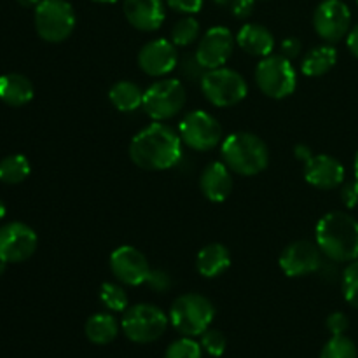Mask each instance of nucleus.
Segmentation results:
<instances>
[{
    "mask_svg": "<svg viewBox=\"0 0 358 358\" xmlns=\"http://www.w3.org/2000/svg\"><path fill=\"white\" fill-rule=\"evenodd\" d=\"M357 3H358V0H357Z\"/></svg>",
    "mask_w": 358,
    "mask_h": 358,
    "instance_id": "09e8293b",
    "label": "nucleus"
},
{
    "mask_svg": "<svg viewBox=\"0 0 358 358\" xmlns=\"http://www.w3.org/2000/svg\"><path fill=\"white\" fill-rule=\"evenodd\" d=\"M338 63V51L331 44L313 48L303 59L301 72L308 77H320L331 72Z\"/></svg>",
    "mask_w": 358,
    "mask_h": 358,
    "instance_id": "5701e85b",
    "label": "nucleus"
},
{
    "mask_svg": "<svg viewBox=\"0 0 358 358\" xmlns=\"http://www.w3.org/2000/svg\"><path fill=\"white\" fill-rule=\"evenodd\" d=\"M30 175V163L21 154H13L0 161V182L16 185L24 182Z\"/></svg>",
    "mask_w": 358,
    "mask_h": 358,
    "instance_id": "a878e982",
    "label": "nucleus"
},
{
    "mask_svg": "<svg viewBox=\"0 0 358 358\" xmlns=\"http://www.w3.org/2000/svg\"><path fill=\"white\" fill-rule=\"evenodd\" d=\"M255 83L266 96L283 100L296 91L297 73L289 58L269 55L259 62L255 69Z\"/></svg>",
    "mask_w": 358,
    "mask_h": 358,
    "instance_id": "0eeeda50",
    "label": "nucleus"
},
{
    "mask_svg": "<svg viewBox=\"0 0 358 358\" xmlns=\"http://www.w3.org/2000/svg\"><path fill=\"white\" fill-rule=\"evenodd\" d=\"M296 156L299 157L301 161H304V163H306V161L310 159V157L313 156V154H311L310 147H308V145H297L296 147Z\"/></svg>",
    "mask_w": 358,
    "mask_h": 358,
    "instance_id": "a19ab883",
    "label": "nucleus"
},
{
    "mask_svg": "<svg viewBox=\"0 0 358 358\" xmlns=\"http://www.w3.org/2000/svg\"><path fill=\"white\" fill-rule=\"evenodd\" d=\"M93 2H98V3H115V2H119V0H93Z\"/></svg>",
    "mask_w": 358,
    "mask_h": 358,
    "instance_id": "a18cd8bd",
    "label": "nucleus"
},
{
    "mask_svg": "<svg viewBox=\"0 0 358 358\" xmlns=\"http://www.w3.org/2000/svg\"><path fill=\"white\" fill-rule=\"evenodd\" d=\"M213 2L217 3V6H222V7H231L233 6L234 0H213Z\"/></svg>",
    "mask_w": 358,
    "mask_h": 358,
    "instance_id": "37998d69",
    "label": "nucleus"
},
{
    "mask_svg": "<svg viewBox=\"0 0 358 358\" xmlns=\"http://www.w3.org/2000/svg\"><path fill=\"white\" fill-rule=\"evenodd\" d=\"M350 327V320L345 313L341 311H334V313L329 315L327 318V331L332 336H345L346 331Z\"/></svg>",
    "mask_w": 358,
    "mask_h": 358,
    "instance_id": "f704fd0d",
    "label": "nucleus"
},
{
    "mask_svg": "<svg viewBox=\"0 0 358 358\" xmlns=\"http://www.w3.org/2000/svg\"><path fill=\"white\" fill-rule=\"evenodd\" d=\"M108 264H110V271L117 278V282L128 287L143 285L150 275L147 257L131 245H122V247L115 248Z\"/></svg>",
    "mask_w": 358,
    "mask_h": 358,
    "instance_id": "4468645a",
    "label": "nucleus"
},
{
    "mask_svg": "<svg viewBox=\"0 0 358 358\" xmlns=\"http://www.w3.org/2000/svg\"><path fill=\"white\" fill-rule=\"evenodd\" d=\"M234 35L226 27H213L206 31L196 48V58L206 70L220 69L234 51Z\"/></svg>",
    "mask_w": 358,
    "mask_h": 358,
    "instance_id": "2eb2a0df",
    "label": "nucleus"
},
{
    "mask_svg": "<svg viewBox=\"0 0 358 358\" xmlns=\"http://www.w3.org/2000/svg\"><path fill=\"white\" fill-rule=\"evenodd\" d=\"M236 44L247 55L266 58L275 49V37L266 27L259 23H247L240 28L236 35Z\"/></svg>",
    "mask_w": 358,
    "mask_h": 358,
    "instance_id": "aec40b11",
    "label": "nucleus"
},
{
    "mask_svg": "<svg viewBox=\"0 0 358 358\" xmlns=\"http://www.w3.org/2000/svg\"><path fill=\"white\" fill-rule=\"evenodd\" d=\"M341 285L346 303L358 310V259L350 262L345 268L341 276Z\"/></svg>",
    "mask_w": 358,
    "mask_h": 358,
    "instance_id": "c756f323",
    "label": "nucleus"
},
{
    "mask_svg": "<svg viewBox=\"0 0 358 358\" xmlns=\"http://www.w3.org/2000/svg\"><path fill=\"white\" fill-rule=\"evenodd\" d=\"M220 154L226 166L241 177H254L264 171L269 163V150L264 140L254 133L238 131L220 143Z\"/></svg>",
    "mask_w": 358,
    "mask_h": 358,
    "instance_id": "7ed1b4c3",
    "label": "nucleus"
},
{
    "mask_svg": "<svg viewBox=\"0 0 358 358\" xmlns=\"http://www.w3.org/2000/svg\"><path fill=\"white\" fill-rule=\"evenodd\" d=\"M166 6L185 16H192L201 10L203 0H166Z\"/></svg>",
    "mask_w": 358,
    "mask_h": 358,
    "instance_id": "c9c22d12",
    "label": "nucleus"
},
{
    "mask_svg": "<svg viewBox=\"0 0 358 358\" xmlns=\"http://www.w3.org/2000/svg\"><path fill=\"white\" fill-rule=\"evenodd\" d=\"M34 84L21 73L0 76V100L9 107H23L34 98Z\"/></svg>",
    "mask_w": 358,
    "mask_h": 358,
    "instance_id": "412c9836",
    "label": "nucleus"
},
{
    "mask_svg": "<svg viewBox=\"0 0 358 358\" xmlns=\"http://www.w3.org/2000/svg\"><path fill=\"white\" fill-rule=\"evenodd\" d=\"M199 84L206 100L220 108L234 107L243 101L248 93L247 80L243 79V76L226 66L206 70Z\"/></svg>",
    "mask_w": 358,
    "mask_h": 358,
    "instance_id": "6e6552de",
    "label": "nucleus"
},
{
    "mask_svg": "<svg viewBox=\"0 0 358 358\" xmlns=\"http://www.w3.org/2000/svg\"><path fill=\"white\" fill-rule=\"evenodd\" d=\"M233 171L226 166L224 161L208 164L199 177V189L203 196L212 203L226 201L233 192Z\"/></svg>",
    "mask_w": 358,
    "mask_h": 358,
    "instance_id": "6ab92c4d",
    "label": "nucleus"
},
{
    "mask_svg": "<svg viewBox=\"0 0 358 358\" xmlns=\"http://www.w3.org/2000/svg\"><path fill=\"white\" fill-rule=\"evenodd\" d=\"M178 135L189 149L205 152L222 142V126L208 112L192 110L185 114L178 124Z\"/></svg>",
    "mask_w": 358,
    "mask_h": 358,
    "instance_id": "9d476101",
    "label": "nucleus"
},
{
    "mask_svg": "<svg viewBox=\"0 0 358 358\" xmlns=\"http://www.w3.org/2000/svg\"><path fill=\"white\" fill-rule=\"evenodd\" d=\"M145 285H149L154 292L163 294L168 292L173 285V280H171L170 273L164 271V269H150V275L147 278Z\"/></svg>",
    "mask_w": 358,
    "mask_h": 358,
    "instance_id": "72a5a7b5",
    "label": "nucleus"
},
{
    "mask_svg": "<svg viewBox=\"0 0 358 358\" xmlns=\"http://www.w3.org/2000/svg\"><path fill=\"white\" fill-rule=\"evenodd\" d=\"M35 30L38 37L51 44H59L76 28V10L66 0H41L35 7Z\"/></svg>",
    "mask_w": 358,
    "mask_h": 358,
    "instance_id": "39448f33",
    "label": "nucleus"
},
{
    "mask_svg": "<svg viewBox=\"0 0 358 358\" xmlns=\"http://www.w3.org/2000/svg\"><path fill=\"white\" fill-rule=\"evenodd\" d=\"M355 178L358 180V152H357V156H355Z\"/></svg>",
    "mask_w": 358,
    "mask_h": 358,
    "instance_id": "de8ad7c7",
    "label": "nucleus"
},
{
    "mask_svg": "<svg viewBox=\"0 0 358 358\" xmlns=\"http://www.w3.org/2000/svg\"><path fill=\"white\" fill-rule=\"evenodd\" d=\"M3 217H6V205H3V201L0 199V220H2Z\"/></svg>",
    "mask_w": 358,
    "mask_h": 358,
    "instance_id": "c03bdc74",
    "label": "nucleus"
},
{
    "mask_svg": "<svg viewBox=\"0 0 358 358\" xmlns=\"http://www.w3.org/2000/svg\"><path fill=\"white\" fill-rule=\"evenodd\" d=\"M84 334L93 345H108L119 334V324L112 315L96 313L87 318L84 325Z\"/></svg>",
    "mask_w": 358,
    "mask_h": 358,
    "instance_id": "b1692460",
    "label": "nucleus"
},
{
    "mask_svg": "<svg viewBox=\"0 0 358 358\" xmlns=\"http://www.w3.org/2000/svg\"><path fill=\"white\" fill-rule=\"evenodd\" d=\"M100 301L110 311L121 313V311L128 310V296H126L124 289L119 283L105 282L100 287Z\"/></svg>",
    "mask_w": 358,
    "mask_h": 358,
    "instance_id": "cd10ccee",
    "label": "nucleus"
},
{
    "mask_svg": "<svg viewBox=\"0 0 358 358\" xmlns=\"http://www.w3.org/2000/svg\"><path fill=\"white\" fill-rule=\"evenodd\" d=\"M170 322L182 336L196 338L212 325L215 308L208 297L201 294H184L177 297L170 308Z\"/></svg>",
    "mask_w": 358,
    "mask_h": 358,
    "instance_id": "20e7f679",
    "label": "nucleus"
},
{
    "mask_svg": "<svg viewBox=\"0 0 358 358\" xmlns=\"http://www.w3.org/2000/svg\"><path fill=\"white\" fill-rule=\"evenodd\" d=\"M199 37V23L192 16H185L178 20L171 28V42L177 48H189Z\"/></svg>",
    "mask_w": 358,
    "mask_h": 358,
    "instance_id": "bb28decb",
    "label": "nucleus"
},
{
    "mask_svg": "<svg viewBox=\"0 0 358 358\" xmlns=\"http://www.w3.org/2000/svg\"><path fill=\"white\" fill-rule=\"evenodd\" d=\"M168 320L163 310L152 304H136L124 311V317L121 320L122 332L126 338L138 345L154 343L166 332Z\"/></svg>",
    "mask_w": 358,
    "mask_h": 358,
    "instance_id": "423d86ee",
    "label": "nucleus"
},
{
    "mask_svg": "<svg viewBox=\"0 0 358 358\" xmlns=\"http://www.w3.org/2000/svg\"><path fill=\"white\" fill-rule=\"evenodd\" d=\"M178 70H180V76L187 80H199L201 83L203 76L206 73L205 66L199 63V59L196 58V52H185L180 59H178Z\"/></svg>",
    "mask_w": 358,
    "mask_h": 358,
    "instance_id": "473e14b6",
    "label": "nucleus"
},
{
    "mask_svg": "<svg viewBox=\"0 0 358 358\" xmlns=\"http://www.w3.org/2000/svg\"><path fill=\"white\" fill-rule=\"evenodd\" d=\"M177 45L168 38H154L138 52V66L150 77H164L178 65Z\"/></svg>",
    "mask_w": 358,
    "mask_h": 358,
    "instance_id": "dca6fc26",
    "label": "nucleus"
},
{
    "mask_svg": "<svg viewBox=\"0 0 358 358\" xmlns=\"http://www.w3.org/2000/svg\"><path fill=\"white\" fill-rule=\"evenodd\" d=\"M201 348L203 352L208 353L210 357H222L224 352H226L227 346V339L226 336L222 334L217 329H206L205 332L201 334Z\"/></svg>",
    "mask_w": 358,
    "mask_h": 358,
    "instance_id": "2f4dec72",
    "label": "nucleus"
},
{
    "mask_svg": "<svg viewBox=\"0 0 358 358\" xmlns=\"http://www.w3.org/2000/svg\"><path fill=\"white\" fill-rule=\"evenodd\" d=\"M254 7L255 0H234L231 10H233V16L238 17V20H247L254 13Z\"/></svg>",
    "mask_w": 358,
    "mask_h": 358,
    "instance_id": "58836bf2",
    "label": "nucleus"
},
{
    "mask_svg": "<svg viewBox=\"0 0 358 358\" xmlns=\"http://www.w3.org/2000/svg\"><path fill=\"white\" fill-rule=\"evenodd\" d=\"M320 358H358V350L346 336H332L322 348Z\"/></svg>",
    "mask_w": 358,
    "mask_h": 358,
    "instance_id": "c85d7f7f",
    "label": "nucleus"
},
{
    "mask_svg": "<svg viewBox=\"0 0 358 358\" xmlns=\"http://www.w3.org/2000/svg\"><path fill=\"white\" fill-rule=\"evenodd\" d=\"M37 234L24 222H7L0 227V261L24 262L37 250Z\"/></svg>",
    "mask_w": 358,
    "mask_h": 358,
    "instance_id": "f8f14e48",
    "label": "nucleus"
},
{
    "mask_svg": "<svg viewBox=\"0 0 358 358\" xmlns=\"http://www.w3.org/2000/svg\"><path fill=\"white\" fill-rule=\"evenodd\" d=\"M164 358H203V348L194 339L184 336L168 346Z\"/></svg>",
    "mask_w": 358,
    "mask_h": 358,
    "instance_id": "7c9ffc66",
    "label": "nucleus"
},
{
    "mask_svg": "<svg viewBox=\"0 0 358 358\" xmlns=\"http://www.w3.org/2000/svg\"><path fill=\"white\" fill-rule=\"evenodd\" d=\"M17 3H20L21 7H27V9H30V7H37L38 3H41V0H16Z\"/></svg>",
    "mask_w": 358,
    "mask_h": 358,
    "instance_id": "79ce46f5",
    "label": "nucleus"
},
{
    "mask_svg": "<svg viewBox=\"0 0 358 358\" xmlns=\"http://www.w3.org/2000/svg\"><path fill=\"white\" fill-rule=\"evenodd\" d=\"M231 266V254L222 243H210L199 250L196 257V269L205 278H217Z\"/></svg>",
    "mask_w": 358,
    "mask_h": 358,
    "instance_id": "4be33fe9",
    "label": "nucleus"
},
{
    "mask_svg": "<svg viewBox=\"0 0 358 358\" xmlns=\"http://www.w3.org/2000/svg\"><path fill=\"white\" fill-rule=\"evenodd\" d=\"M122 10L128 23L140 31H156L164 21L163 0H124Z\"/></svg>",
    "mask_w": 358,
    "mask_h": 358,
    "instance_id": "a211bd4d",
    "label": "nucleus"
},
{
    "mask_svg": "<svg viewBox=\"0 0 358 358\" xmlns=\"http://www.w3.org/2000/svg\"><path fill=\"white\" fill-rule=\"evenodd\" d=\"M315 31L329 44L339 42L352 28V10L343 0H324L313 14Z\"/></svg>",
    "mask_w": 358,
    "mask_h": 358,
    "instance_id": "9b49d317",
    "label": "nucleus"
},
{
    "mask_svg": "<svg viewBox=\"0 0 358 358\" xmlns=\"http://www.w3.org/2000/svg\"><path fill=\"white\" fill-rule=\"evenodd\" d=\"M3 273H6V262L0 261V276H2Z\"/></svg>",
    "mask_w": 358,
    "mask_h": 358,
    "instance_id": "49530a36",
    "label": "nucleus"
},
{
    "mask_svg": "<svg viewBox=\"0 0 358 358\" xmlns=\"http://www.w3.org/2000/svg\"><path fill=\"white\" fill-rule=\"evenodd\" d=\"M304 178L313 187L331 191L345 184V166L336 157L318 154L304 163Z\"/></svg>",
    "mask_w": 358,
    "mask_h": 358,
    "instance_id": "f3484780",
    "label": "nucleus"
},
{
    "mask_svg": "<svg viewBox=\"0 0 358 358\" xmlns=\"http://www.w3.org/2000/svg\"><path fill=\"white\" fill-rule=\"evenodd\" d=\"M341 199H343V203H345V206H348V208H355V206H358V180L357 178L352 182H346V184L343 185Z\"/></svg>",
    "mask_w": 358,
    "mask_h": 358,
    "instance_id": "e433bc0d",
    "label": "nucleus"
},
{
    "mask_svg": "<svg viewBox=\"0 0 358 358\" xmlns=\"http://www.w3.org/2000/svg\"><path fill=\"white\" fill-rule=\"evenodd\" d=\"M280 49H282V56L294 59L301 55V51H303V42L297 37H289L282 42Z\"/></svg>",
    "mask_w": 358,
    "mask_h": 358,
    "instance_id": "4c0bfd02",
    "label": "nucleus"
},
{
    "mask_svg": "<svg viewBox=\"0 0 358 358\" xmlns=\"http://www.w3.org/2000/svg\"><path fill=\"white\" fill-rule=\"evenodd\" d=\"M129 157L142 170H170L182 159V138L170 126L152 122L133 136Z\"/></svg>",
    "mask_w": 358,
    "mask_h": 358,
    "instance_id": "f257e3e1",
    "label": "nucleus"
},
{
    "mask_svg": "<svg viewBox=\"0 0 358 358\" xmlns=\"http://www.w3.org/2000/svg\"><path fill=\"white\" fill-rule=\"evenodd\" d=\"M108 100L119 112H135L143 103V91L131 80H119L108 91Z\"/></svg>",
    "mask_w": 358,
    "mask_h": 358,
    "instance_id": "393cba45",
    "label": "nucleus"
},
{
    "mask_svg": "<svg viewBox=\"0 0 358 358\" xmlns=\"http://www.w3.org/2000/svg\"><path fill=\"white\" fill-rule=\"evenodd\" d=\"M324 254L317 243H311L308 240H299L290 243L283 248L280 255V268L290 278H299V276L313 275L320 271L324 264Z\"/></svg>",
    "mask_w": 358,
    "mask_h": 358,
    "instance_id": "ddd939ff",
    "label": "nucleus"
},
{
    "mask_svg": "<svg viewBox=\"0 0 358 358\" xmlns=\"http://www.w3.org/2000/svg\"><path fill=\"white\" fill-rule=\"evenodd\" d=\"M346 45H348L350 52L358 58V23L350 28L348 35H346Z\"/></svg>",
    "mask_w": 358,
    "mask_h": 358,
    "instance_id": "ea45409f",
    "label": "nucleus"
},
{
    "mask_svg": "<svg viewBox=\"0 0 358 358\" xmlns=\"http://www.w3.org/2000/svg\"><path fill=\"white\" fill-rule=\"evenodd\" d=\"M322 254L336 262L358 259V220L345 212H331L322 217L315 229Z\"/></svg>",
    "mask_w": 358,
    "mask_h": 358,
    "instance_id": "f03ea898",
    "label": "nucleus"
},
{
    "mask_svg": "<svg viewBox=\"0 0 358 358\" xmlns=\"http://www.w3.org/2000/svg\"><path fill=\"white\" fill-rule=\"evenodd\" d=\"M187 94L178 79H161L143 91L142 108L152 121L163 122L173 119L184 108Z\"/></svg>",
    "mask_w": 358,
    "mask_h": 358,
    "instance_id": "1a4fd4ad",
    "label": "nucleus"
}]
</instances>
